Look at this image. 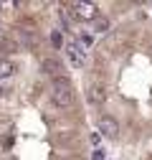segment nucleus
Listing matches in <instances>:
<instances>
[{
	"label": "nucleus",
	"mask_w": 152,
	"mask_h": 160,
	"mask_svg": "<svg viewBox=\"0 0 152 160\" xmlns=\"http://www.w3.org/2000/svg\"><path fill=\"white\" fill-rule=\"evenodd\" d=\"M61 160H71V158H61Z\"/></svg>",
	"instance_id": "12"
},
{
	"label": "nucleus",
	"mask_w": 152,
	"mask_h": 160,
	"mask_svg": "<svg viewBox=\"0 0 152 160\" xmlns=\"http://www.w3.org/2000/svg\"><path fill=\"white\" fill-rule=\"evenodd\" d=\"M91 160H107L104 150H94V152H91Z\"/></svg>",
	"instance_id": "11"
},
{
	"label": "nucleus",
	"mask_w": 152,
	"mask_h": 160,
	"mask_svg": "<svg viewBox=\"0 0 152 160\" xmlns=\"http://www.w3.org/2000/svg\"><path fill=\"white\" fill-rule=\"evenodd\" d=\"M51 46H53L56 51L64 48V33H61V31H51Z\"/></svg>",
	"instance_id": "10"
},
{
	"label": "nucleus",
	"mask_w": 152,
	"mask_h": 160,
	"mask_svg": "<svg viewBox=\"0 0 152 160\" xmlns=\"http://www.w3.org/2000/svg\"><path fill=\"white\" fill-rule=\"evenodd\" d=\"M41 71L46 74V76H51V82L53 79H61V76H66L64 71V64H61V58H56V56H46L43 61H41Z\"/></svg>",
	"instance_id": "3"
},
{
	"label": "nucleus",
	"mask_w": 152,
	"mask_h": 160,
	"mask_svg": "<svg viewBox=\"0 0 152 160\" xmlns=\"http://www.w3.org/2000/svg\"><path fill=\"white\" fill-rule=\"evenodd\" d=\"M18 71L15 61H10V58H0V82H5V79H13Z\"/></svg>",
	"instance_id": "6"
},
{
	"label": "nucleus",
	"mask_w": 152,
	"mask_h": 160,
	"mask_svg": "<svg viewBox=\"0 0 152 160\" xmlns=\"http://www.w3.org/2000/svg\"><path fill=\"white\" fill-rule=\"evenodd\" d=\"M66 8H71L74 21H81V23H94L99 18V5L97 3H66Z\"/></svg>",
	"instance_id": "2"
},
{
	"label": "nucleus",
	"mask_w": 152,
	"mask_h": 160,
	"mask_svg": "<svg viewBox=\"0 0 152 160\" xmlns=\"http://www.w3.org/2000/svg\"><path fill=\"white\" fill-rule=\"evenodd\" d=\"M109 26H112L109 18H107V15H99L97 21L91 23V33H104V31H109Z\"/></svg>",
	"instance_id": "9"
},
{
	"label": "nucleus",
	"mask_w": 152,
	"mask_h": 160,
	"mask_svg": "<svg viewBox=\"0 0 152 160\" xmlns=\"http://www.w3.org/2000/svg\"><path fill=\"white\" fill-rule=\"evenodd\" d=\"M66 58L71 61V66H76V69H81V64H84V58H86V51L76 43V41H71V43H66Z\"/></svg>",
	"instance_id": "5"
},
{
	"label": "nucleus",
	"mask_w": 152,
	"mask_h": 160,
	"mask_svg": "<svg viewBox=\"0 0 152 160\" xmlns=\"http://www.w3.org/2000/svg\"><path fill=\"white\" fill-rule=\"evenodd\" d=\"M0 94H3V87H0Z\"/></svg>",
	"instance_id": "13"
},
{
	"label": "nucleus",
	"mask_w": 152,
	"mask_h": 160,
	"mask_svg": "<svg viewBox=\"0 0 152 160\" xmlns=\"http://www.w3.org/2000/svg\"><path fill=\"white\" fill-rule=\"evenodd\" d=\"M51 102L59 109H69L74 104V84L69 76H61V79L51 82Z\"/></svg>",
	"instance_id": "1"
},
{
	"label": "nucleus",
	"mask_w": 152,
	"mask_h": 160,
	"mask_svg": "<svg viewBox=\"0 0 152 160\" xmlns=\"http://www.w3.org/2000/svg\"><path fill=\"white\" fill-rule=\"evenodd\" d=\"M97 127H99V132H102L104 137H109V140H114V137L119 135V122H117L112 114H102V117L97 119Z\"/></svg>",
	"instance_id": "4"
},
{
	"label": "nucleus",
	"mask_w": 152,
	"mask_h": 160,
	"mask_svg": "<svg viewBox=\"0 0 152 160\" xmlns=\"http://www.w3.org/2000/svg\"><path fill=\"white\" fill-rule=\"evenodd\" d=\"M76 43H79L84 51L91 48V46H94V36H91V31H81V28H79V31H76Z\"/></svg>",
	"instance_id": "8"
},
{
	"label": "nucleus",
	"mask_w": 152,
	"mask_h": 160,
	"mask_svg": "<svg viewBox=\"0 0 152 160\" xmlns=\"http://www.w3.org/2000/svg\"><path fill=\"white\" fill-rule=\"evenodd\" d=\"M86 99H89L91 104H102L107 97H104L102 87H97V84H89V87H86Z\"/></svg>",
	"instance_id": "7"
}]
</instances>
